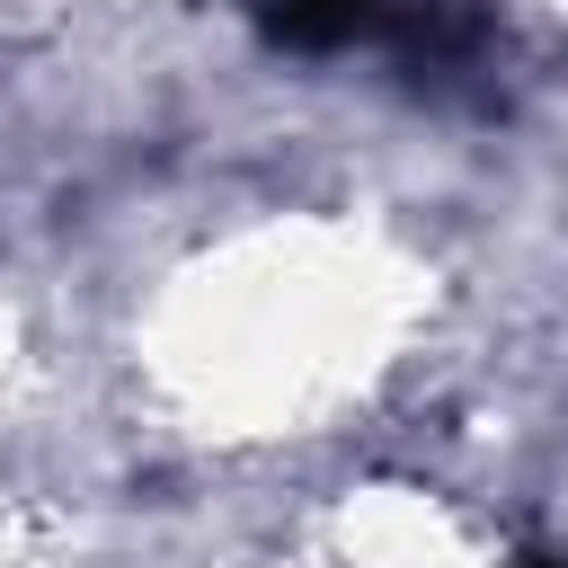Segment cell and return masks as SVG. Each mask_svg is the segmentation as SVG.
Instances as JSON below:
<instances>
[{"label": "cell", "instance_id": "obj_1", "mask_svg": "<svg viewBox=\"0 0 568 568\" xmlns=\"http://www.w3.org/2000/svg\"><path fill=\"white\" fill-rule=\"evenodd\" d=\"M524 568H559V559H524Z\"/></svg>", "mask_w": 568, "mask_h": 568}]
</instances>
